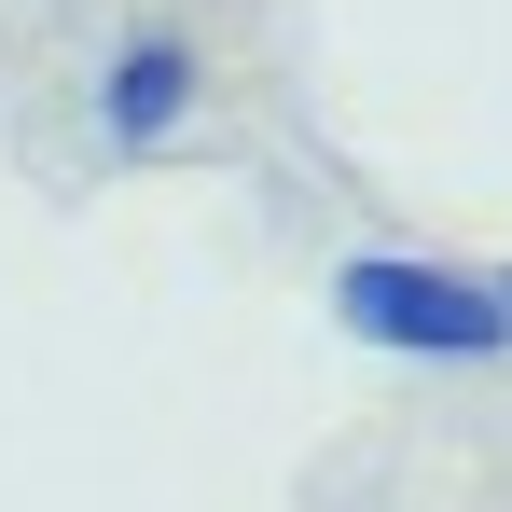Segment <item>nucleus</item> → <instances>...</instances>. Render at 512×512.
<instances>
[{"label":"nucleus","instance_id":"f257e3e1","mask_svg":"<svg viewBox=\"0 0 512 512\" xmlns=\"http://www.w3.org/2000/svg\"><path fill=\"white\" fill-rule=\"evenodd\" d=\"M333 319L360 346H388V360H512L499 277H457V263H416V250H346Z\"/></svg>","mask_w":512,"mask_h":512},{"label":"nucleus","instance_id":"f03ea898","mask_svg":"<svg viewBox=\"0 0 512 512\" xmlns=\"http://www.w3.org/2000/svg\"><path fill=\"white\" fill-rule=\"evenodd\" d=\"M194 97H208V56H194L180 28H125V42L97 56V139H111V153H167L180 125H194Z\"/></svg>","mask_w":512,"mask_h":512},{"label":"nucleus","instance_id":"7ed1b4c3","mask_svg":"<svg viewBox=\"0 0 512 512\" xmlns=\"http://www.w3.org/2000/svg\"><path fill=\"white\" fill-rule=\"evenodd\" d=\"M499 305H512V277H499Z\"/></svg>","mask_w":512,"mask_h":512}]
</instances>
